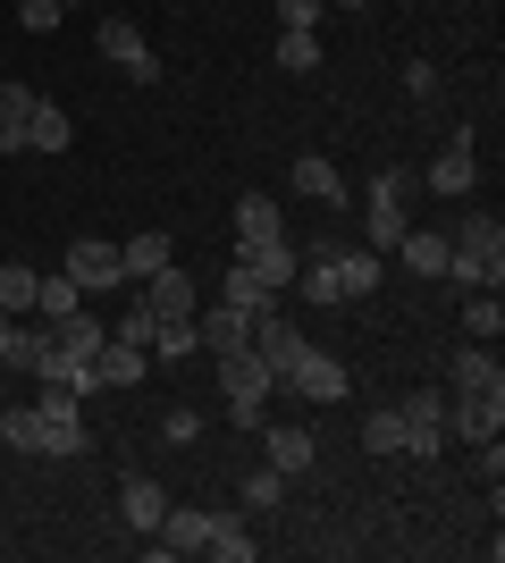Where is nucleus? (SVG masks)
Instances as JSON below:
<instances>
[{"mask_svg": "<svg viewBox=\"0 0 505 563\" xmlns=\"http://www.w3.org/2000/svg\"><path fill=\"white\" fill-rule=\"evenodd\" d=\"M270 387H278V378H270V362L253 345L219 353V396H228V421H237V429H262L270 421Z\"/></svg>", "mask_w": 505, "mask_h": 563, "instance_id": "f257e3e1", "label": "nucleus"}, {"mask_svg": "<svg viewBox=\"0 0 505 563\" xmlns=\"http://www.w3.org/2000/svg\"><path fill=\"white\" fill-rule=\"evenodd\" d=\"M287 404H345V387H354V371L337 362V353H320V345H304V362H295L287 378Z\"/></svg>", "mask_w": 505, "mask_h": 563, "instance_id": "f03ea898", "label": "nucleus"}, {"mask_svg": "<svg viewBox=\"0 0 505 563\" xmlns=\"http://www.w3.org/2000/svg\"><path fill=\"white\" fill-rule=\"evenodd\" d=\"M94 51H101L119 76H135V85H152V76H161V59H152V43H144V25H135V18H101Z\"/></svg>", "mask_w": 505, "mask_h": 563, "instance_id": "7ed1b4c3", "label": "nucleus"}, {"mask_svg": "<svg viewBox=\"0 0 505 563\" xmlns=\"http://www.w3.org/2000/svg\"><path fill=\"white\" fill-rule=\"evenodd\" d=\"M396 412H405V454L413 463H438V454H447V396L421 387V396H405Z\"/></svg>", "mask_w": 505, "mask_h": 563, "instance_id": "20e7f679", "label": "nucleus"}, {"mask_svg": "<svg viewBox=\"0 0 505 563\" xmlns=\"http://www.w3.org/2000/svg\"><path fill=\"white\" fill-rule=\"evenodd\" d=\"M237 261L253 269V278L270 286V295H287L295 286V269H304V253H295L287 235H237Z\"/></svg>", "mask_w": 505, "mask_h": 563, "instance_id": "39448f33", "label": "nucleus"}, {"mask_svg": "<svg viewBox=\"0 0 505 563\" xmlns=\"http://www.w3.org/2000/svg\"><path fill=\"white\" fill-rule=\"evenodd\" d=\"M421 186H430V194H447V202H463V194L481 186V168H472V135H463V126H455V135H447V143L430 152Z\"/></svg>", "mask_w": 505, "mask_h": 563, "instance_id": "423d86ee", "label": "nucleus"}, {"mask_svg": "<svg viewBox=\"0 0 505 563\" xmlns=\"http://www.w3.org/2000/svg\"><path fill=\"white\" fill-rule=\"evenodd\" d=\"M304 345H312V336H295L278 303H262V311H253V353L270 362V378H287L295 362H304Z\"/></svg>", "mask_w": 505, "mask_h": 563, "instance_id": "0eeeda50", "label": "nucleus"}, {"mask_svg": "<svg viewBox=\"0 0 505 563\" xmlns=\"http://www.w3.org/2000/svg\"><path fill=\"white\" fill-rule=\"evenodd\" d=\"M505 429V396H447V438H463V446H488Z\"/></svg>", "mask_w": 505, "mask_h": 563, "instance_id": "6e6552de", "label": "nucleus"}, {"mask_svg": "<svg viewBox=\"0 0 505 563\" xmlns=\"http://www.w3.org/2000/svg\"><path fill=\"white\" fill-rule=\"evenodd\" d=\"M59 269H68L85 295H110V286H127V278H119V244H101V235H76Z\"/></svg>", "mask_w": 505, "mask_h": 563, "instance_id": "1a4fd4ad", "label": "nucleus"}, {"mask_svg": "<svg viewBox=\"0 0 505 563\" xmlns=\"http://www.w3.org/2000/svg\"><path fill=\"white\" fill-rule=\"evenodd\" d=\"M194 336H202V353H244V345H253V311L202 303V311H194Z\"/></svg>", "mask_w": 505, "mask_h": 563, "instance_id": "9d476101", "label": "nucleus"}, {"mask_svg": "<svg viewBox=\"0 0 505 563\" xmlns=\"http://www.w3.org/2000/svg\"><path fill=\"white\" fill-rule=\"evenodd\" d=\"M202 539H211V514L202 505H168L161 530H152V555H202Z\"/></svg>", "mask_w": 505, "mask_h": 563, "instance_id": "9b49d317", "label": "nucleus"}, {"mask_svg": "<svg viewBox=\"0 0 505 563\" xmlns=\"http://www.w3.org/2000/svg\"><path fill=\"white\" fill-rule=\"evenodd\" d=\"M287 186L304 194V202H320V211H345V202H354V186H345V177H337L320 152H304V161L287 168Z\"/></svg>", "mask_w": 505, "mask_h": 563, "instance_id": "f8f14e48", "label": "nucleus"}, {"mask_svg": "<svg viewBox=\"0 0 505 563\" xmlns=\"http://www.w3.org/2000/svg\"><path fill=\"white\" fill-rule=\"evenodd\" d=\"M144 311H152V320H194L202 295H194L186 269H152V278H144Z\"/></svg>", "mask_w": 505, "mask_h": 563, "instance_id": "ddd939ff", "label": "nucleus"}, {"mask_svg": "<svg viewBox=\"0 0 505 563\" xmlns=\"http://www.w3.org/2000/svg\"><path fill=\"white\" fill-rule=\"evenodd\" d=\"M387 261H396V269H413V278H447V235H438V228H405Z\"/></svg>", "mask_w": 505, "mask_h": 563, "instance_id": "4468645a", "label": "nucleus"}, {"mask_svg": "<svg viewBox=\"0 0 505 563\" xmlns=\"http://www.w3.org/2000/svg\"><path fill=\"white\" fill-rule=\"evenodd\" d=\"M76 311H85V286H76L68 269H51V278H34V320H43V329H68Z\"/></svg>", "mask_w": 505, "mask_h": 563, "instance_id": "2eb2a0df", "label": "nucleus"}, {"mask_svg": "<svg viewBox=\"0 0 505 563\" xmlns=\"http://www.w3.org/2000/svg\"><path fill=\"white\" fill-rule=\"evenodd\" d=\"M481 387L505 396V371H497V353H488V345H463L455 371H447V396H481Z\"/></svg>", "mask_w": 505, "mask_h": 563, "instance_id": "dca6fc26", "label": "nucleus"}, {"mask_svg": "<svg viewBox=\"0 0 505 563\" xmlns=\"http://www.w3.org/2000/svg\"><path fill=\"white\" fill-rule=\"evenodd\" d=\"M168 261H177V244H168L161 228H144V235H127V244H119V278H127V286H144L152 269H168Z\"/></svg>", "mask_w": 505, "mask_h": 563, "instance_id": "f3484780", "label": "nucleus"}, {"mask_svg": "<svg viewBox=\"0 0 505 563\" xmlns=\"http://www.w3.org/2000/svg\"><path fill=\"white\" fill-rule=\"evenodd\" d=\"M262 446H270V463L287 471V479H295V471H312V463H320V446H312V429H304V421H278V429L262 421Z\"/></svg>", "mask_w": 505, "mask_h": 563, "instance_id": "a211bd4d", "label": "nucleus"}, {"mask_svg": "<svg viewBox=\"0 0 505 563\" xmlns=\"http://www.w3.org/2000/svg\"><path fill=\"white\" fill-rule=\"evenodd\" d=\"M119 514H127V530H161V514H168V496H161V479H144V471H127V488H119Z\"/></svg>", "mask_w": 505, "mask_h": 563, "instance_id": "6ab92c4d", "label": "nucleus"}, {"mask_svg": "<svg viewBox=\"0 0 505 563\" xmlns=\"http://www.w3.org/2000/svg\"><path fill=\"white\" fill-rule=\"evenodd\" d=\"M34 378H43V387H68V396H94V387H101V378H94V353H68L59 336H51V362Z\"/></svg>", "mask_w": 505, "mask_h": 563, "instance_id": "aec40b11", "label": "nucleus"}, {"mask_svg": "<svg viewBox=\"0 0 505 563\" xmlns=\"http://www.w3.org/2000/svg\"><path fill=\"white\" fill-rule=\"evenodd\" d=\"M380 278H387V261L380 253H345V244H337V295H345V303H362V295H380Z\"/></svg>", "mask_w": 505, "mask_h": 563, "instance_id": "412c9836", "label": "nucleus"}, {"mask_svg": "<svg viewBox=\"0 0 505 563\" xmlns=\"http://www.w3.org/2000/svg\"><path fill=\"white\" fill-rule=\"evenodd\" d=\"M144 362H152L144 345H127V336H101V353H94V378H101V387H135V378H144Z\"/></svg>", "mask_w": 505, "mask_h": 563, "instance_id": "4be33fe9", "label": "nucleus"}, {"mask_svg": "<svg viewBox=\"0 0 505 563\" xmlns=\"http://www.w3.org/2000/svg\"><path fill=\"white\" fill-rule=\"evenodd\" d=\"M202 555H219V563H253V555H262V539L244 530V514H211V539H202Z\"/></svg>", "mask_w": 505, "mask_h": 563, "instance_id": "5701e85b", "label": "nucleus"}, {"mask_svg": "<svg viewBox=\"0 0 505 563\" xmlns=\"http://www.w3.org/2000/svg\"><path fill=\"white\" fill-rule=\"evenodd\" d=\"M413 219H405V202H362V253H396V235H405Z\"/></svg>", "mask_w": 505, "mask_h": 563, "instance_id": "b1692460", "label": "nucleus"}, {"mask_svg": "<svg viewBox=\"0 0 505 563\" xmlns=\"http://www.w3.org/2000/svg\"><path fill=\"white\" fill-rule=\"evenodd\" d=\"M34 85H18V76H9V85H0V152H25V118H34Z\"/></svg>", "mask_w": 505, "mask_h": 563, "instance_id": "393cba45", "label": "nucleus"}, {"mask_svg": "<svg viewBox=\"0 0 505 563\" xmlns=\"http://www.w3.org/2000/svg\"><path fill=\"white\" fill-rule=\"evenodd\" d=\"M0 362L34 378V371L51 362V329H43V320H18V329H9V345H0Z\"/></svg>", "mask_w": 505, "mask_h": 563, "instance_id": "a878e982", "label": "nucleus"}, {"mask_svg": "<svg viewBox=\"0 0 505 563\" xmlns=\"http://www.w3.org/2000/svg\"><path fill=\"white\" fill-rule=\"evenodd\" d=\"M68 143H76L68 110H59V101H34V118H25V152H68Z\"/></svg>", "mask_w": 505, "mask_h": 563, "instance_id": "bb28decb", "label": "nucleus"}, {"mask_svg": "<svg viewBox=\"0 0 505 563\" xmlns=\"http://www.w3.org/2000/svg\"><path fill=\"white\" fill-rule=\"evenodd\" d=\"M0 446L9 454H43V412H34V404H0Z\"/></svg>", "mask_w": 505, "mask_h": 563, "instance_id": "cd10ccee", "label": "nucleus"}, {"mask_svg": "<svg viewBox=\"0 0 505 563\" xmlns=\"http://www.w3.org/2000/svg\"><path fill=\"white\" fill-rule=\"evenodd\" d=\"M278 68H287V76L320 68V25H278Z\"/></svg>", "mask_w": 505, "mask_h": 563, "instance_id": "c85d7f7f", "label": "nucleus"}, {"mask_svg": "<svg viewBox=\"0 0 505 563\" xmlns=\"http://www.w3.org/2000/svg\"><path fill=\"white\" fill-rule=\"evenodd\" d=\"M219 303H237V311H262V303H278V295H270V286L253 278L244 261H228V269H219Z\"/></svg>", "mask_w": 505, "mask_h": 563, "instance_id": "c756f323", "label": "nucleus"}, {"mask_svg": "<svg viewBox=\"0 0 505 563\" xmlns=\"http://www.w3.org/2000/svg\"><path fill=\"white\" fill-rule=\"evenodd\" d=\"M362 454H405V412H396V404L362 412Z\"/></svg>", "mask_w": 505, "mask_h": 563, "instance_id": "7c9ffc66", "label": "nucleus"}, {"mask_svg": "<svg viewBox=\"0 0 505 563\" xmlns=\"http://www.w3.org/2000/svg\"><path fill=\"white\" fill-rule=\"evenodd\" d=\"M237 235H287V211L270 194H237Z\"/></svg>", "mask_w": 505, "mask_h": 563, "instance_id": "2f4dec72", "label": "nucleus"}, {"mask_svg": "<svg viewBox=\"0 0 505 563\" xmlns=\"http://www.w3.org/2000/svg\"><path fill=\"white\" fill-rule=\"evenodd\" d=\"M463 336H472V345L505 336V303H497V295H472V303H463Z\"/></svg>", "mask_w": 505, "mask_h": 563, "instance_id": "473e14b6", "label": "nucleus"}, {"mask_svg": "<svg viewBox=\"0 0 505 563\" xmlns=\"http://www.w3.org/2000/svg\"><path fill=\"white\" fill-rule=\"evenodd\" d=\"M152 353H161V362H186V353H202L194 320H152Z\"/></svg>", "mask_w": 505, "mask_h": 563, "instance_id": "72a5a7b5", "label": "nucleus"}, {"mask_svg": "<svg viewBox=\"0 0 505 563\" xmlns=\"http://www.w3.org/2000/svg\"><path fill=\"white\" fill-rule=\"evenodd\" d=\"M0 311H34V269H25V261H0Z\"/></svg>", "mask_w": 505, "mask_h": 563, "instance_id": "f704fd0d", "label": "nucleus"}, {"mask_svg": "<svg viewBox=\"0 0 505 563\" xmlns=\"http://www.w3.org/2000/svg\"><path fill=\"white\" fill-rule=\"evenodd\" d=\"M278 496H287V471H278V463H270V471H244V514H270Z\"/></svg>", "mask_w": 505, "mask_h": 563, "instance_id": "c9c22d12", "label": "nucleus"}, {"mask_svg": "<svg viewBox=\"0 0 505 563\" xmlns=\"http://www.w3.org/2000/svg\"><path fill=\"white\" fill-rule=\"evenodd\" d=\"M59 18H68V0H18V25H25V34H51Z\"/></svg>", "mask_w": 505, "mask_h": 563, "instance_id": "e433bc0d", "label": "nucleus"}, {"mask_svg": "<svg viewBox=\"0 0 505 563\" xmlns=\"http://www.w3.org/2000/svg\"><path fill=\"white\" fill-rule=\"evenodd\" d=\"M413 186H421L413 168H380V177H371V202H413Z\"/></svg>", "mask_w": 505, "mask_h": 563, "instance_id": "4c0bfd02", "label": "nucleus"}, {"mask_svg": "<svg viewBox=\"0 0 505 563\" xmlns=\"http://www.w3.org/2000/svg\"><path fill=\"white\" fill-rule=\"evenodd\" d=\"M110 336H127V345H144V353H152V311H144V295H135V311H127Z\"/></svg>", "mask_w": 505, "mask_h": 563, "instance_id": "58836bf2", "label": "nucleus"}, {"mask_svg": "<svg viewBox=\"0 0 505 563\" xmlns=\"http://www.w3.org/2000/svg\"><path fill=\"white\" fill-rule=\"evenodd\" d=\"M161 429H168V446H194V438H202V412H186V404H177Z\"/></svg>", "mask_w": 505, "mask_h": 563, "instance_id": "ea45409f", "label": "nucleus"}, {"mask_svg": "<svg viewBox=\"0 0 505 563\" xmlns=\"http://www.w3.org/2000/svg\"><path fill=\"white\" fill-rule=\"evenodd\" d=\"M329 18V0H278V25H320Z\"/></svg>", "mask_w": 505, "mask_h": 563, "instance_id": "a19ab883", "label": "nucleus"}, {"mask_svg": "<svg viewBox=\"0 0 505 563\" xmlns=\"http://www.w3.org/2000/svg\"><path fill=\"white\" fill-rule=\"evenodd\" d=\"M405 93H413V101L438 93V68H430V59H413V68H405Z\"/></svg>", "mask_w": 505, "mask_h": 563, "instance_id": "79ce46f5", "label": "nucleus"}, {"mask_svg": "<svg viewBox=\"0 0 505 563\" xmlns=\"http://www.w3.org/2000/svg\"><path fill=\"white\" fill-rule=\"evenodd\" d=\"M9 329H18V311H0V345H9Z\"/></svg>", "mask_w": 505, "mask_h": 563, "instance_id": "37998d69", "label": "nucleus"}]
</instances>
